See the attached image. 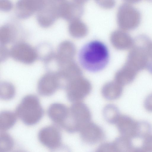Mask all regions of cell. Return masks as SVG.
I'll return each instance as SVG.
<instances>
[{"label":"cell","mask_w":152,"mask_h":152,"mask_svg":"<svg viewBox=\"0 0 152 152\" xmlns=\"http://www.w3.org/2000/svg\"><path fill=\"white\" fill-rule=\"evenodd\" d=\"M78 58L80 64L85 70L97 72L104 69L108 65L110 60V51L104 42L93 40L81 47Z\"/></svg>","instance_id":"1"},{"label":"cell","mask_w":152,"mask_h":152,"mask_svg":"<svg viewBox=\"0 0 152 152\" xmlns=\"http://www.w3.org/2000/svg\"><path fill=\"white\" fill-rule=\"evenodd\" d=\"M90 110L82 102L73 104L69 107L66 117L61 127L69 133L79 132L82 127L91 121Z\"/></svg>","instance_id":"2"},{"label":"cell","mask_w":152,"mask_h":152,"mask_svg":"<svg viewBox=\"0 0 152 152\" xmlns=\"http://www.w3.org/2000/svg\"><path fill=\"white\" fill-rule=\"evenodd\" d=\"M15 113L24 124L32 125L40 120L43 111L38 97L30 94L22 99L16 108Z\"/></svg>","instance_id":"3"},{"label":"cell","mask_w":152,"mask_h":152,"mask_svg":"<svg viewBox=\"0 0 152 152\" xmlns=\"http://www.w3.org/2000/svg\"><path fill=\"white\" fill-rule=\"evenodd\" d=\"M116 19L121 28L126 30H132L139 26L141 16L138 10L130 4L126 3L119 7Z\"/></svg>","instance_id":"4"},{"label":"cell","mask_w":152,"mask_h":152,"mask_svg":"<svg viewBox=\"0 0 152 152\" xmlns=\"http://www.w3.org/2000/svg\"><path fill=\"white\" fill-rule=\"evenodd\" d=\"M148 45L134 42L129 53L127 65L138 72L146 68L149 60L147 49Z\"/></svg>","instance_id":"5"},{"label":"cell","mask_w":152,"mask_h":152,"mask_svg":"<svg viewBox=\"0 0 152 152\" xmlns=\"http://www.w3.org/2000/svg\"><path fill=\"white\" fill-rule=\"evenodd\" d=\"M10 55L15 61L27 64L33 63L38 56L36 49L23 42L15 44L10 49Z\"/></svg>","instance_id":"6"},{"label":"cell","mask_w":152,"mask_h":152,"mask_svg":"<svg viewBox=\"0 0 152 152\" xmlns=\"http://www.w3.org/2000/svg\"><path fill=\"white\" fill-rule=\"evenodd\" d=\"M38 138L42 145L51 150L57 149L62 145L61 134L55 126H49L42 129L38 133Z\"/></svg>","instance_id":"7"},{"label":"cell","mask_w":152,"mask_h":152,"mask_svg":"<svg viewBox=\"0 0 152 152\" xmlns=\"http://www.w3.org/2000/svg\"><path fill=\"white\" fill-rule=\"evenodd\" d=\"M58 2L47 0L44 6L37 13V20L41 27L48 28L51 26L59 18Z\"/></svg>","instance_id":"8"},{"label":"cell","mask_w":152,"mask_h":152,"mask_svg":"<svg viewBox=\"0 0 152 152\" xmlns=\"http://www.w3.org/2000/svg\"><path fill=\"white\" fill-rule=\"evenodd\" d=\"M60 86L58 73L52 71L47 72L40 78L37 89L40 95L48 96L53 94Z\"/></svg>","instance_id":"9"},{"label":"cell","mask_w":152,"mask_h":152,"mask_svg":"<svg viewBox=\"0 0 152 152\" xmlns=\"http://www.w3.org/2000/svg\"><path fill=\"white\" fill-rule=\"evenodd\" d=\"M58 10L59 18L70 22L80 19L84 10L83 4L74 1L65 0L58 3Z\"/></svg>","instance_id":"10"},{"label":"cell","mask_w":152,"mask_h":152,"mask_svg":"<svg viewBox=\"0 0 152 152\" xmlns=\"http://www.w3.org/2000/svg\"><path fill=\"white\" fill-rule=\"evenodd\" d=\"M46 0H18L15 5L17 17L21 19L29 18L40 10Z\"/></svg>","instance_id":"11"},{"label":"cell","mask_w":152,"mask_h":152,"mask_svg":"<svg viewBox=\"0 0 152 152\" xmlns=\"http://www.w3.org/2000/svg\"><path fill=\"white\" fill-rule=\"evenodd\" d=\"M79 132L82 141L89 145H94L99 142L105 137L103 129L96 124L91 121L84 126Z\"/></svg>","instance_id":"12"},{"label":"cell","mask_w":152,"mask_h":152,"mask_svg":"<svg viewBox=\"0 0 152 152\" xmlns=\"http://www.w3.org/2000/svg\"><path fill=\"white\" fill-rule=\"evenodd\" d=\"M138 121L128 115L120 114L115 124L121 136L132 139L136 137Z\"/></svg>","instance_id":"13"},{"label":"cell","mask_w":152,"mask_h":152,"mask_svg":"<svg viewBox=\"0 0 152 152\" xmlns=\"http://www.w3.org/2000/svg\"><path fill=\"white\" fill-rule=\"evenodd\" d=\"M23 31L21 26L15 22H10L5 23L0 28L1 43L6 45L13 42Z\"/></svg>","instance_id":"14"},{"label":"cell","mask_w":152,"mask_h":152,"mask_svg":"<svg viewBox=\"0 0 152 152\" xmlns=\"http://www.w3.org/2000/svg\"><path fill=\"white\" fill-rule=\"evenodd\" d=\"M68 109V107L62 104L53 103L48 109V115L52 121L60 127L66 117Z\"/></svg>","instance_id":"15"},{"label":"cell","mask_w":152,"mask_h":152,"mask_svg":"<svg viewBox=\"0 0 152 152\" xmlns=\"http://www.w3.org/2000/svg\"><path fill=\"white\" fill-rule=\"evenodd\" d=\"M111 152H136L132 140L121 136L110 142Z\"/></svg>","instance_id":"16"},{"label":"cell","mask_w":152,"mask_h":152,"mask_svg":"<svg viewBox=\"0 0 152 152\" xmlns=\"http://www.w3.org/2000/svg\"><path fill=\"white\" fill-rule=\"evenodd\" d=\"M16 115L7 110L1 112L0 114V130L5 131L11 128L16 121Z\"/></svg>","instance_id":"17"},{"label":"cell","mask_w":152,"mask_h":152,"mask_svg":"<svg viewBox=\"0 0 152 152\" xmlns=\"http://www.w3.org/2000/svg\"><path fill=\"white\" fill-rule=\"evenodd\" d=\"M104 118L108 123L115 124L120 114L118 108L113 104L105 105L103 110Z\"/></svg>","instance_id":"18"},{"label":"cell","mask_w":152,"mask_h":152,"mask_svg":"<svg viewBox=\"0 0 152 152\" xmlns=\"http://www.w3.org/2000/svg\"><path fill=\"white\" fill-rule=\"evenodd\" d=\"M122 93V88L120 86H108L103 88L102 95L105 99L112 101L119 98Z\"/></svg>","instance_id":"19"},{"label":"cell","mask_w":152,"mask_h":152,"mask_svg":"<svg viewBox=\"0 0 152 152\" xmlns=\"http://www.w3.org/2000/svg\"><path fill=\"white\" fill-rule=\"evenodd\" d=\"M15 94L14 86L11 83L3 81L0 83V97L1 99L8 100L12 99Z\"/></svg>","instance_id":"20"},{"label":"cell","mask_w":152,"mask_h":152,"mask_svg":"<svg viewBox=\"0 0 152 152\" xmlns=\"http://www.w3.org/2000/svg\"><path fill=\"white\" fill-rule=\"evenodd\" d=\"M12 137L5 131H0V152H7L12 150L14 146Z\"/></svg>","instance_id":"21"},{"label":"cell","mask_w":152,"mask_h":152,"mask_svg":"<svg viewBox=\"0 0 152 152\" xmlns=\"http://www.w3.org/2000/svg\"><path fill=\"white\" fill-rule=\"evenodd\" d=\"M139 152H152V135L150 134L141 140Z\"/></svg>","instance_id":"22"},{"label":"cell","mask_w":152,"mask_h":152,"mask_svg":"<svg viewBox=\"0 0 152 152\" xmlns=\"http://www.w3.org/2000/svg\"><path fill=\"white\" fill-rule=\"evenodd\" d=\"M96 3L101 8L105 9H110L115 5V0H94Z\"/></svg>","instance_id":"23"},{"label":"cell","mask_w":152,"mask_h":152,"mask_svg":"<svg viewBox=\"0 0 152 152\" xmlns=\"http://www.w3.org/2000/svg\"><path fill=\"white\" fill-rule=\"evenodd\" d=\"M13 7V4L10 0H0V10L2 11H10Z\"/></svg>","instance_id":"24"},{"label":"cell","mask_w":152,"mask_h":152,"mask_svg":"<svg viewBox=\"0 0 152 152\" xmlns=\"http://www.w3.org/2000/svg\"><path fill=\"white\" fill-rule=\"evenodd\" d=\"M10 56V49H8L5 45H2L0 49V58L1 61L5 60Z\"/></svg>","instance_id":"25"},{"label":"cell","mask_w":152,"mask_h":152,"mask_svg":"<svg viewBox=\"0 0 152 152\" xmlns=\"http://www.w3.org/2000/svg\"><path fill=\"white\" fill-rule=\"evenodd\" d=\"M145 109L148 112H152V93L148 95L144 102Z\"/></svg>","instance_id":"26"},{"label":"cell","mask_w":152,"mask_h":152,"mask_svg":"<svg viewBox=\"0 0 152 152\" xmlns=\"http://www.w3.org/2000/svg\"><path fill=\"white\" fill-rule=\"evenodd\" d=\"M147 51L150 60H152V41L149 44L147 49Z\"/></svg>","instance_id":"27"},{"label":"cell","mask_w":152,"mask_h":152,"mask_svg":"<svg viewBox=\"0 0 152 152\" xmlns=\"http://www.w3.org/2000/svg\"><path fill=\"white\" fill-rule=\"evenodd\" d=\"M146 68L149 72L152 75V60L149 59Z\"/></svg>","instance_id":"28"},{"label":"cell","mask_w":152,"mask_h":152,"mask_svg":"<svg viewBox=\"0 0 152 152\" xmlns=\"http://www.w3.org/2000/svg\"><path fill=\"white\" fill-rule=\"evenodd\" d=\"M126 3L129 4H135L140 2L141 0H123Z\"/></svg>","instance_id":"29"},{"label":"cell","mask_w":152,"mask_h":152,"mask_svg":"<svg viewBox=\"0 0 152 152\" xmlns=\"http://www.w3.org/2000/svg\"><path fill=\"white\" fill-rule=\"evenodd\" d=\"M88 0H73L74 1L82 4H83L86 3Z\"/></svg>","instance_id":"30"},{"label":"cell","mask_w":152,"mask_h":152,"mask_svg":"<svg viewBox=\"0 0 152 152\" xmlns=\"http://www.w3.org/2000/svg\"><path fill=\"white\" fill-rule=\"evenodd\" d=\"M53 1L57 2H60L65 0H53Z\"/></svg>","instance_id":"31"},{"label":"cell","mask_w":152,"mask_h":152,"mask_svg":"<svg viewBox=\"0 0 152 152\" xmlns=\"http://www.w3.org/2000/svg\"><path fill=\"white\" fill-rule=\"evenodd\" d=\"M147 0L148 1H149V2H152V0Z\"/></svg>","instance_id":"32"}]
</instances>
